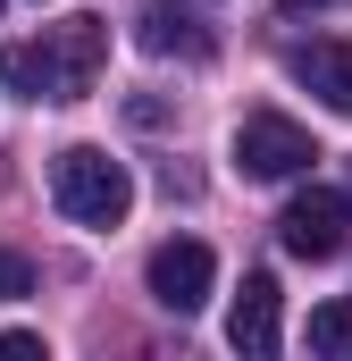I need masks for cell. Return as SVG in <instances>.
<instances>
[{"mask_svg": "<svg viewBox=\"0 0 352 361\" xmlns=\"http://www.w3.org/2000/svg\"><path fill=\"white\" fill-rule=\"evenodd\" d=\"M143 51H160V59H210V25L168 8V0H151L143 8Z\"/></svg>", "mask_w": 352, "mask_h": 361, "instance_id": "cell-8", "label": "cell"}, {"mask_svg": "<svg viewBox=\"0 0 352 361\" xmlns=\"http://www.w3.org/2000/svg\"><path fill=\"white\" fill-rule=\"evenodd\" d=\"M352 235V202L344 193H327V185H310V193H294L285 202V219H277V244L294 252V261H336Z\"/></svg>", "mask_w": 352, "mask_h": 361, "instance_id": "cell-5", "label": "cell"}, {"mask_svg": "<svg viewBox=\"0 0 352 361\" xmlns=\"http://www.w3.org/2000/svg\"><path fill=\"white\" fill-rule=\"evenodd\" d=\"M51 202H59L76 227H118V219L134 210V177H126V160H109L101 143H68V152L51 160Z\"/></svg>", "mask_w": 352, "mask_h": 361, "instance_id": "cell-2", "label": "cell"}, {"mask_svg": "<svg viewBox=\"0 0 352 361\" xmlns=\"http://www.w3.org/2000/svg\"><path fill=\"white\" fill-rule=\"evenodd\" d=\"M227 345L252 353V361L277 353V277H268V269L244 277V294H235V311H227Z\"/></svg>", "mask_w": 352, "mask_h": 361, "instance_id": "cell-7", "label": "cell"}, {"mask_svg": "<svg viewBox=\"0 0 352 361\" xmlns=\"http://www.w3.org/2000/svg\"><path fill=\"white\" fill-rule=\"evenodd\" d=\"M143 286H151V302H160V311L193 319V311L210 302V286H218V261H210V244H193V235H168V244L143 261Z\"/></svg>", "mask_w": 352, "mask_h": 361, "instance_id": "cell-4", "label": "cell"}, {"mask_svg": "<svg viewBox=\"0 0 352 361\" xmlns=\"http://www.w3.org/2000/svg\"><path fill=\"white\" fill-rule=\"evenodd\" d=\"M310 353H352V294L310 311Z\"/></svg>", "mask_w": 352, "mask_h": 361, "instance_id": "cell-9", "label": "cell"}, {"mask_svg": "<svg viewBox=\"0 0 352 361\" xmlns=\"http://www.w3.org/2000/svg\"><path fill=\"white\" fill-rule=\"evenodd\" d=\"M285 76L310 85L327 109L352 118V42H336V34H319V42H285Z\"/></svg>", "mask_w": 352, "mask_h": 361, "instance_id": "cell-6", "label": "cell"}, {"mask_svg": "<svg viewBox=\"0 0 352 361\" xmlns=\"http://www.w3.org/2000/svg\"><path fill=\"white\" fill-rule=\"evenodd\" d=\"M0 294H34V269H25V252H0Z\"/></svg>", "mask_w": 352, "mask_h": 361, "instance_id": "cell-10", "label": "cell"}, {"mask_svg": "<svg viewBox=\"0 0 352 361\" xmlns=\"http://www.w3.org/2000/svg\"><path fill=\"white\" fill-rule=\"evenodd\" d=\"M109 68V25L101 17H68V25H42L0 76H17L25 101H84Z\"/></svg>", "mask_w": 352, "mask_h": 361, "instance_id": "cell-1", "label": "cell"}, {"mask_svg": "<svg viewBox=\"0 0 352 361\" xmlns=\"http://www.w3.org/2000/svg\"><path fill=\"white\" fill-rule=\"evenodd\" d=\"M0 361H42V336H25V328H8V336H0Z\"/></svg>", "mask_w": 352, "mask_h": 361, "instance_id": "cell-11", "label": "cell"}, {"mask_svg": "<svg viewBox=\"0 0 352 361\" xmlns=\"http://www.w3.org/2000/svg\"><path fill=\"white\" fill-rule=\"evenodd\" d=\"M310 160H319V143H310L294 118H277V109H252V118L235 126V169H244V177H260V185L302 177Z\"/></svg>", "mask_w": 352, "mask_h": 361, "instance_id": "cell-3", "label": "cell"}, {"mask_svg": "<svg viewBox=\"0 0 352 361\" xmlns=\"http://www.w3.org/2000/svg\"><path fill=\"white\" fill-rule=\"evenodd\" d=\"M285 8H336V0H285Z\"/></svg>", "mask_w": 352, "mask_h": 361, "instance_id": "cell-12", "label": "cell"}]
</instances>
